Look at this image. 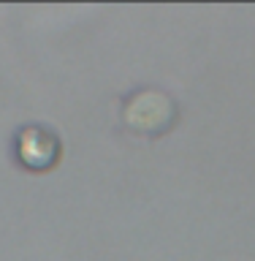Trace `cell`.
I'll list each match as a JSON object with an SVG mask.
<instances>
[{
    "label": "cell",
    "instance_id": "1",
    "mask_svg": "<svg viewBox=\"0 0 255 261\" xmlns=\"http://www.w3.org/2000/svg\"><path fill=\"white\" fill-rule=\"evenodd\" d=\"M63 158V142L44 125H24L16 136V161L27 171H49Z\"/></svg>",
    "mask_w": 255,
    "mask_h": 261
}]
</instances>
